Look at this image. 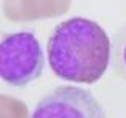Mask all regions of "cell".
Masks as SVG:
<instances>
[{
  "instance_id": "3",
  "label": "cell",
  "mask_w": 126,
  "mask_h": 118,
  "mask_svg": "<svg viewBox=\"0 0 126 118\" xmlns=\"http://www.w3.org/2000/svg\"><path fill=\"white\" fill-rule=\"evenodd\" d=\"M31 118H107V115L88 89L59 86L37 104Z\"/></svg>"
},
{
  "instance_id": "2",
  "label": "cell",
  "mask_w": 126,
  "mask_h": 118,
  "mask_svg": "<svg viewBox=\"0 0 126 118\" xmlns=\"http://www.w3.org/2000/svg\"><path fill=\"white\" fill-rule=\"evenodd\" d=\"M43 51L32 32H16L3 38L0 46V74L3 81L24 86L43 72Z\"/></svg>"
},
{
  "instance_id": "1",
  "label": "cell",
  "mask_w": 126,
  "mask_h": 118,
  "mask_svg": "<svg viewBox=\"0 0 126 118\" xmlns=\"http://www.w3.org/2000/svg\"><path fill=\"white\" fill-rule=\"evenodd\" d=\"M112 45L105 30L86 18L62 21L48 38V62L56 77L91 85L104 75Z\"/></svg>"
},
{
  "instance_id": "4",
  "label": "cell",
  "mask_w": 126,
  "mask_h": 118,
  "mask_svg": "<svg viewBox=\"0 0 126 118\" xmlns=\"http://www.w3.org/2000/svg\"><path fill=\"white\" fill-rule=\"evenodd\" d=\"M112 65L117 75L126 80V24L118 29L115 40L112 43Z\"/></svg>"
}]
</instances>
